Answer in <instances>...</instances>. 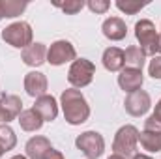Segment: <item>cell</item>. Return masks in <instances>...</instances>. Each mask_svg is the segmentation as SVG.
I'll use <instances>...</instances> for the list:
<instances>
[{
  "label": "cell",
  "mask_w": 161,
  "mask_h": 159,
  "mask_svg": "<svg viewBox=\"0 0 161 159\" xmlns=\"http://www.w3.org/2000/svg\"><path fill=\"white\" fill-rule=\"evenodd\" d=\"M60 105H62L66 122L71 125H80L90 118V107L86 97L80 94V90H75V88L64 90L60 96Z\"/></svg>",
  "instance_id": "6da1fadb"
},
{
  "label": "cell",
  "mask_w": 161,
  "mask_h": 159,
  "mask_svg": "<svg viewBox=\"0 0 161 159\" xmlns=\"http://www.w3.org/2000/svg\"><path fill=\"white\" fill-rule=\"evenodd\" d=\"M135 38L146 56L154 58L156 52H159V34L150 19H141L135 23Z\"/></svg>",
  "instance_id": "7a4b0ae2"
},
{
  "label": "cell",
  "mask_w": 161,
  "mask_h": 159,
  "mask_svg": "<svg viewBox=\"0 0 161 159\" xmlns=\"http://www.w3.org/2000/svg\"><path fill=\"white\" fill-rule=\"evenodd\" d=\"M137 144H139V129L131 123L122 125L114 135L113 140V150L116 156H122L125 159H133V156L137 154Z\"/></svg>",
  "instance_id": "3957f363"
},
{
  "label": "cell",
  "mask_w": 161,
  "mask_h": 159,
  "mask_svg": "<svg viewBox=\"0 0 161 159\" xmlns=\"http://www.w3.org/2000/svg\"><path fill=\"white\" fill-rule=\"evenodd\" d=\"M2 40L15 49H26L28 45H32L34 32L26 21H17L2 30Z\"/></svg>",
  "instance_id": "277c9868"
},
{
  "label": "cell",
  "mask_w": 161,
  "mask_h": 159,
  "mask_svg": "<svg viewBox=\"0 0 161 159\" xmlns=\"http://www.w3.org/2000/svg\"><path fill=\"white\" fill-rule=\"evenodd\" d=\"M96 75V66L94 62H90L88 58H77L75 62H71L69 71H68V80L69 84L77 90L88 86Z\"/></svg>",
  "instance_id": "5b68a950"
},
{
  "label": "cell",
  "mask_w": 161,
  "mask_h": 159,
  "mask_svg": "<svg viewBox=\"0 0 161 159\" xmlns=\"http://www.w3.org/2000/svg\"><path fill=\"white\" fill-rule=\"evenodd\" d=\"M75 146L88 159H97L105 152V140L97 131H84L75 139Z\"/></svg>",
  "instance_id": "8992f818"
},
{
  "label": "cell",
  "mask_w": 161,
  "mask_h": 159,
  "mask_svg": "<svg viewBox=\"0 0 161 159\" xmlns=\"http://www.w3.org/2000/svg\"><path fill=\"white\" fill-rule=\"evenodd\" d=\"M75 60H77V51H75L73 43L68 40L54 41L47 49V62L51 66H62L68 62H75Z\"/></svg>",
  "instance_id": "52a82bcc"
},
{
  "label": "cell",
  "mask_w": 161,
  "mask_h": 159,
  "mask_svg": "<svg viewBox=\"0 0 161 159\" xmlns=\"http://www.w3.org/2000/svg\"><path fill=\"white\" fill-rule=\"evenodd\" d=\"M150 107H152V97H150V94L144 92V90H137V92L129 94V96L125 97V101H124L125 112L131 114V116H135V118L144 116V114L150 111Z\"/></svg>",
  "instance_id": "ba28073f"
},
{
  "label": "cell",
  "mask_w": 161,
  "mask_h": 159,
  "mask_svg": "<svg viewBox=\"0 0 161 159\" xmlns=\"http://www.w3.org/2000/svg\"><path fill=\"white\" fill-rule=\"evenodd\" d=\"M21 112H23V101L19 96L4 94L0 97V122L9 123V122L19 118Z\"/></svg>",
  "instance_id": "9c48e42d"
},
{
  "label": "cell",
  "mask_w": 161,
  "mask_h": 159,
  "mask_svg": "<svg viewBox=\"0 0 161 159\" xmlns=\"http://www.w3.org/2000/svg\"><path fill=\"white\" fill-rule=\"evenodd\" d=\"M47 88H49V82H47V77L45 73L41 71H30L25 75V90L30 97H41L47 94Z\"/></svg>",
  "instance_id": "30bf717a"
},
{
  "label": "cell",
  "mask_w": 161,
  "mask_h": 159,
  "mask_svg": "<svg viewBox=\"0 0 161 159\" xmlns=\"http://www.w3.org/2000/svg\"><path fill=\"white\" fill-rule=\"evenodd\" d=\"M144 82V75L141 69H131V68H124L118 75V86H120L124 92L127 94H133L137 90H141Z\"/></svg>",
  "instance_id": "8fae6325"
},
{
  "label": "cell",
  "mask_w": 161,
  "mask_h": 159,
  "mask_svg": "<svg viewBox=\"0 0 161 159\" xmlns=\"http://www.w3.org/2000/svg\"><path fill=\"white\" fill-rule=\"evenodd\" d=\"M51 150H53L51 140L47 137H41V135H36V137L28 139V142L25 146V152H26L28 159H45V156Z\"/></svg>",
  "instance_id": "7c38bea8"
},
{
  "label": "cell",
  "mask_w": 161,
  "mask_h": 159,
  "mask_svg": "<svg viewBox=\"0 0 161 159\" xmlns=\"http://www.w3.org/2000/svg\"><path fill=\"white\" fill-rule=\"evenodd\" d=\"M101 32L107 40L111 41H122L127 36V26L120 17H109L101 25Z\"/></svg>",
  "instance_id": "4fadbf2b"
},
{
  "label": "cell",
  "mask_w": 161,
  "mask_h": 159,
  "mask_svg": "<svg viewBox=\"0 0 161 159\" xmlns=\"http://www.w3.org/2000/svg\"><path fill=\"white\" fill-rule=\"evenodd\" d=\"M23 62L30 68H40L43 62H47V47L45 43H32L26 49H23L21 54Z\"/></svg>",
  "instance_id": "5bb4252c"
},
{
  "label": "cell",
  "mask_w": 161,
  "mask_h": 159,
  "mask_svg": "<svg viewBox=\"0 0 161 159\" xmlns=\"http://www.w3.org/2000/svg\"><path fill=\"white\" fill-rule=\"evenodd\" d=\"M101 62H103V68L107 71H122L124 66H125V56H124V51L118 47H107L103 51V56H101Z\"/></svg>",
  "instance_id": "9a60e30c"
},
{
  "label": "cell",
  "mask_w": 161,
  "mask_h": 159,
  "mask_svg": "<svg viewBox=\"0 0 161 159\" xmlns=\"http://www.w3.org/2000/svg\"><path fill=\"white\" fill-rule=\"evenodd\" d=\"M32 109H36L45 122H53V120H56V116H58V103H56V99H54L53 96H49V94L38 97Z\"/></svg>",
  "instance_id": "2e32d148"
},
{
  "label": "cell",
  "mask_w": 161,
  "mask_h": 159,
  "mask_svg": "<svg viewBox=\"0 0 161 159\" xmlns=\"http://www.w3.org/2000/svg\"><path fill=\"white\" fill-rule=\"evenodd\" d=\"M139 142L146 152H161V129H144L139 133Z\"/></svg>",
  "instance_id": "e0dca14e"
},
{
  "label": "cell",
  "mask_w": 161,
  "mask_h": 159,
  "mask_svg": "<svg viewBox=\"0 0 161 159\" xmlns=\"http://www.w3.org/2000/svg\"><path fill=\"white\" fill-rule=\"evenodd\" d=\"M17 122L21 123V127H23L25 131H30V133H32V131H40L45 120L41 118V114L36 109H25V111L19 114Z\"/></svg>",
  "instance_id": "ac0fdd59"
},
{
  "label": "cell",
  "mask_w": 161,
  "mask_h": 159,
  "mask_svg": "<svg viewBox=\"0 0 161 159\" xmlns=\"http://www.w3.org/2000/svg\"><path fill=\"white\" fill-rule=\"evenodd\" d=\"M124 56H125V68L141 69V71H142L144 62H146V54L141 51V47H137V45H129V47L124 51Z\"/></svg>",
  "instance_id": "d6986e66"
},
{
  "label": "cell",
  "mask_w": 161,
  "mask_h": 159,
  "mask_svg": "<svg viewBox=\"0 0 161 159\" xmlns=\"http://www.w3.org/2000/svg\"><path fill=\"white\" fill-rule=\"evenodd\" d=\"M26 6L28 2H21V0H0V21L21 15L26 9Z\"/></svg>",
  "instance_id": "ffe728a7"
},
{
  "label": "cell",
  "mask_w": 161,
  "mask_h": 159,
  "mask_svg": "<svg viewBox=\"0 0 161 159\" xmlns=\"http://www.w3.org/2000/svg\"><path fill=\"white\" fill-rule=\"evenodd\" d=\"M17 144V135L15 131L8 125V123H2L0 125V152L6 154L9 150H13Z\"/></svg>",
  "instance_id": "44dd1931"
},
{
  "label": "cell",
  "mask_w": 161,
  "mask_h": 159,
  "mask_svg": "<svg viewBox=\"0 0 161 159\" xmlns=\"http://www.w3.org/2000/svg\"><path fill=\"white\" fill-rule=\"evenodd\" d=\"M114 6L124 11L125 15H135V13H139L142 8H146L148 6V2H137V0H116L114 2Z\"/></svg>",
  "instance_id": "7402d4cb"
},
{
  "label": "cell",
  "mask_w": 161,
  "mask_h": 159,
  "mask_svg": "<svg viewBox=\"0 0 161 159\" xmlns=\"http://www.w3.org/2000/svg\"><path fill=\"white\" fill-rule=\"evenodd\" d=\"M56 8H60L66 15H77L80 9L86 6L84 0H66V2H54Z\"/></svg>",
  "instance_id": "603a6c76"
},
{
  "label": "cell",
  "mask_w": 161,
  "mask_h": 159,
  "mask_svg": "<svg viewBox=\"0 0 161 159\" xmlns=\"http://www.w3.org/2000/svg\"><path fill=\"white\" fill-rule=\"evenodd\" d=\"M144 129H161V99L156 103V109H154L152 116L146 118Z\"/></svg>",
  "instance_id": "cb8c5ba5"
},
{
  "label": "cell",
  "mask_w": 161,
  "mask_h": 159,
  "mask_svg": "<svg viewBox=\"0 0 161 159\" xmlns=\"http://www.w3.org/2000/svg\"><path fill=\"white\" fill-rule=\"evenodd\" d=\"M86 6H88V9L94 11V13H107L109 8H111V2H109V0H88Z\"/></svg>",
  "instance_id": "d4e9b609"
},
{
  "label": "cell",
  "mask_w": 161,
  "mask_h": 159,
  "mask_svg": "<svg viewBox=\"0 0 161 159\" xmlns=\"http://www.w3.org/2000/svg\"><path fill=\"white\" fill-rule=\"evenodd\" d=\"M148 75H150L152 79L161 80V56L156 54V56L150 60V64H148Z\"/></svg>",
  "instance_id": "484cf974"
},
{
  "label": "cell",
  "mask_w": 161,
  "mask_h": 159,
  "mask_svg": "<svg viewBox=\"0 0 161 159\" xmlns=\"http://www.w3.org/2000/svg\"><path fill=\"white\" fill-rule=\"evenodd\" d=\"M45 159H64V156H62V152H58V150H51L47 156H45Z\"/></svg>",
  "instance_id": "4316f807"
},
{
  "label": "cell",
  "mask_w": 161,
  "mask_h": 159,
  "mask_svg": "<svg viewBox=\"0 0 161 159\" xmlns=\"http://www.w3.org/2000/svg\"><path fill=\"white\" fill-rule=\"evenodd\" d=\"M133 159H152V157H150V156H144V154H135Z\"/></svg>",
  "instance_id": "83f0119b"
},
{
  "label": "cell",
  "mask_w": 161,
  "mask_h": 159,
  "mask_svg": "<svg viewBox=\"0 0 161 159\" xmlns=\"http://www.w3.org/2000/svg\"><path fill=\"white\" fill-rule=\"evenodd\" d=\"M109 159H125V157H122V156H116V154H113V156H111Z\"/></svg>",
  "instance_id": "f1b7e54d"
},
{
  "label": "cell",
  "mask_w": 161,
  "mask_h": 159,
  "mask_svg": "<svg viewBox=\"0 0 161 159\" xmlns=\"http://www.w3.org/2000/svg\"><path fill=\"white\" fill-rule=\"evenodd\" d=\"M11 159H28V157H25V156H13Z\"/></svg>",
  "instance_id": "f546056e"
},
{
  "label": "cell",
  "mask_w": 161,
  "mask_h": 159,
  "mask_svg": "<svg viewBox=\"0 0 161 159\" xmlns=\"http://www.w3.org/2000/svg\"><path fill=\"white\" fill-rule=\"evenodd\" d=\"M159 52H161V32H159Z\"/></svg>",
  "instance_id": "4dcf8cb0"
},
{
  "label": "cell",
  "mask_w": 161,
  "mask_h": 159,
  "mask_svg": "<svg viewBox=\"0 0 161 159\" xmlns=\"http://www.w3.org/2000/svg\"><path fill=\"white\" fill-rule=\"evenodd\" d=\"M2 156H4V154H2V152H0V157H2Z\"/></svg>",
  "instance_id": "1f68e13d"
}]
</instances>
